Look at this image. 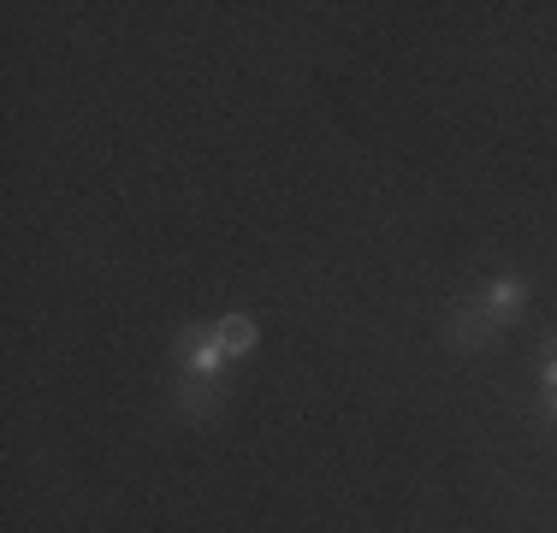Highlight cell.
Instances as JSON below:
<instances>
[{
	"mask_svg": "<svg viewBox=\"0 0 557 533\" xmlns=\"http://www.w3.org/2000/svg\"><path fill=\"white\" fill-rule=\"evenodd\" d=\"M225 397H232V385H214V380H190V373H178L172 380V416L190 421V426H208L225 409Z\"/></svg>",
	"mask_w": 557,
	"mask_h": 533,
	"instance_id": "cell-3",
	"label": "cell"
},
{
	"mask_svg": "<svg viewBox=\"0 0 557 533\" xmlns=\"http://www.w3.org/2000/svg\"><path fill=\"white\" fill-rule=\"evenodd\" d=\"M498 320L493 314H486L481 309V302H457V309H450V320H445V344H450V350H462V356H486V350H493V344H498Z\"/></svg>",
	"mask_w": 557,
	"mask_h": 533,
	"instance_id": "cell-2",
	"label": "cell"
},
{
	"mask_svg": "<svg viewBox=\"0 0 557 533\" xmlns=\"http://www.w3.org/2000/svg\"><path fill=\"white\" fill-rule=\"evenodd\" d=\"M172 362H178V373H190V380H214L225 385V350H220V332L214 320H190V326L172 332Z\"/></svg>",
	"mask_w": 557,
	"mask_h": 533,
	"instance_id": "cell-1",
	"label": "cell"
},
{
	"mask_svg": "<svg viewBox=\"0 0 557 533\" xmlns=\"http://www.w3.org/2000/svg\"><path fill=\"white\" fill-rule=\"evenodd\" d=\"M540 392H557V338L540 344Z\"/></svg>",
	"mask_w": 557,
	"mask_h": 533,
	"instance_id": "cell-6",
	"label": "cell"
},
{
	"mask_svg": "<svg viewBox=\"0 0 557 533\" xmlns=\"http://www.w3.org/2000/svg\"><path fill=\"white\" fill-rule=\"evenodd\" d=\"M540 421L557 426V392H540Z\"/></svg>",
	"mask_w": 557,
	"mask_h": 533,
	"instance_id": "cell-7",
	"label": "cell"
},
{
	"mask_svg": "<svg viewBox=\"0 0 557 533\" xmlns=\"http://www.w3.org/2000/svg\"><path fill=\"white\" fill-rule=\"evenodd\" d=\"M474 302H481L498 326H516V320L528 314V278L522 273H498V278H486V285H481V297H474Z\"/></svg>",
	"mask_w": 557,
	"mask_h": 533,
	"instance_id": "cell-4",
	"label": "cell"
},
{
	"mask_svg": "<svg viewBox=\"0 0 557 533\" xmlns=\"http://www.w3.org/2000/svg\"><path fill=\"white\" fill-rule=\"evenodd\" d=\"M214 332H220L225 362H244V356L256 350V338H261V326H256L249 314H225V320H214Z\"/></svg>",
	"mask_w": 557,
	"mask_h": 533,
	"instance_id": "cell-5",
	"label": "cell"
}]
</instances>
